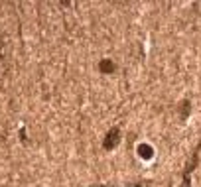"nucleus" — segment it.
Returning <instances> with one entry per match:
<instances>
[{"label": "nucleus", "mask_w": 201, "mask_h": 187, "mask_svg": "<svg viewBox=\"0 0 201 187\" xmlns=\"http://www.w3.org/2000/svg\"><path fill=\"white\" fill-rule=\"evenodd\" d=\"M116 142H118V130L114 128L113 132H109V140L105 142V148H109V150H110V148L116 144Z\"/></svg>", "instance_id": "f257e3e1"}, {"label": "nucleus", "mask_w": 201, "mask_h": 187, "mask_svg": "<svg viewBox=\"0 0 201 187\" xmlns=\"http://www.w3.org/2000/svg\"><path fill=\"white\" fill-rule=\"evenodd\" d=\"M138 152H140V156H142V158H150V156H152V154H150L152 150L148 148V146H140V148H138Z\"/></svg>", "instance_id": "f03ea898"}]
</instances>
